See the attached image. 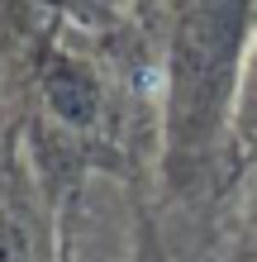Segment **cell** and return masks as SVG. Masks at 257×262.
<instances>
[{
	"label": "cell",
	"instance_id": "cell-1",
	"mask_svg": "<svg viewBox=\"0 0 257 262\" xmlns=\"http://www.w3.org/2000/svg\"><path fill=\"white\" fill-rule=\"evenodd\" d=\"M0 262H48V220L19 158V129L0 119Z\"/></svg>",
	"mask_w": 257,
	"mask_h": 262
}]
</instances>
